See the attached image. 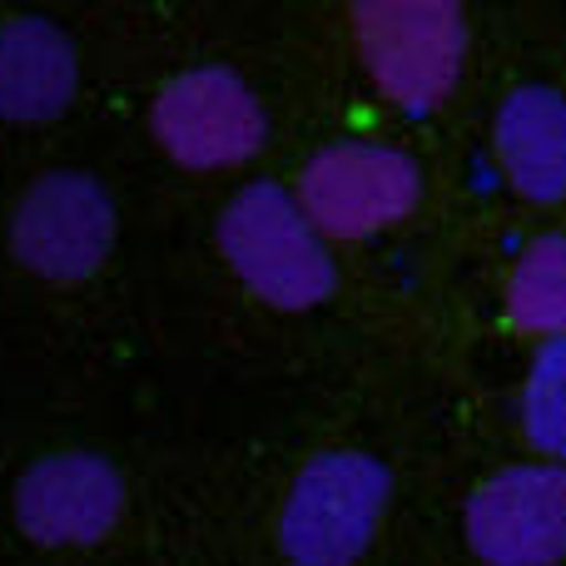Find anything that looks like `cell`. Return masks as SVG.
I'll return each mask as SVG.
<instances>
[{
    "label": "cell",
    "instance_id": "obj_1",
    "mask_svg": "<svg viewBox=\"0 0 566 566\" xmlns=\"http://www.w3.org/2000/svg\"><path fill=\"white\" fill-rule=\"evenodd\" d=\"M209 239L224 274L279 318H303L338 298V249L313 229L289 179L254 175L234 185L219 205Z\"/></svg>",
    "mask_w": 566,
    "mask_h": 566
},
{
    "label": "cell",
    "instance_id": "obj_2",
    "mask_svg": "<svg viewBox=\"0 0 566 566\" xmlns=\"http://www.w3.org/2000/svg\"><path fill=\"white\" fill-rule=\"evenodd\" d=\"M343 40L388 109L428 119L452 105L472 65V10L458 0H353Z\"/></svg>",
    "mask_w": 566,
    "mask_h": 566
},
{
    "label": "cell",
    "instance_id": "obj_3",
    "mask_svg": "<svg viewBox=\"0 0 566 566\" xmlns=\"http://www.w3.org/2000/svg\"><path fill=\"white\" fill-rule=\"evenodd\" d=\"M398 502V472L363 442H328L289 472L274 507L283 566H363Z\"/></svg>",
    "mask_w": 566,
    "mask_h": 566
},
{
    "label": "cell",
    "instance_id": "obj_4",
    "mask_svg": "<svg viewBox=\"0 0 566 566\" xmlns=\"http://www.w3.org/2000/svg\"><path fill=\"white\" fill-rule=\"evenodd\" d=\"M125 214L119 195L90 165H50L15 189L6 214V259L30 283L75 293L115 264Z\"/></svg>",
    "mask_w": 566,
    "mask_h": 566
},
{
    "label": "cell",
    "instance_id": "obj_5",
    "mask_svg": "<svg viewBox=\"0 0 566 566\" xmlns=\"http://www.w3.org/2000/svg\"><path fill=\"white\" fill-rule=\"evenodd\" d=\"M145 135L179 175H239L274 139V115L254 80L229 60L169 70L145 105Z\"/></svg>",
    "mask_w": 566,
    "mask_h": 566
},
{
    "label": "cell",
    "instance_id": "obj_6",
    "mask_svg": "<svg viewBox=\"0 0 566 566\" xmlns=\"http://www.w3.org/2000/svg\"><path fill=\"white\" fill-rule=\"evenodd\" d=\"M289 189L333 249H358L398 234L418 214L428 199V175L398 139L338 135L308 149Z\"/></svg>",
    "mask_w": 566,
    "mask_h": 566
},
{
    "label": "cell",
    "instance_id": "obj_7",
    "mask_svg": "<svg viewBox=\"0 0 566 566\" xmlns=\"http://www.w3.org/2000/svg\"><path fill=\"white\" fill-rule=\"evenodd\" d=\"M129 517V472L105 448H45L10 482V527L45 557H80L115 542Z\"/></svg>",
    "mask_w": 566,
    "mask_h": 566
},
{
    "label": "cell",
    "instance_id": "obj_8",
    "mask_svg": "<svg viewBox=\"0 0 566 566\" xmlns=\"http://www.w3.org/2000/svg\"><path fill=\"white\" fill-rule=\"evenodd\" d=\"M458 527L478 566H566V468L512 458L482 472Z\"/></svg>",
    "mask_w": 566,
    "mask_h": 566
},
{
    "label": "cell",
    "instance_id": "obj_9",
    "mask_svg": "<svg viewBox=\"0 0 566 566\" xmlns=\"http://www.w3.org/2000/svg\"><path fill=\"white\" fill-rule=\"evenodd\" d=\"M85 95V55L65 20L45 10L0 15V125L50 129Z\"/></svg>",
    "mask_w": 566,
    "mask_h": 566
},
{
    "label": "cell",
    "instance_id": "obj_10",
    "mask_svg": "<svg viewBox=\"0 0 566 566\" xmlns=\"http://www.w3.org/2000/svg\"><path fill=\"white\" fill-rule=\"evenodd\" d=\"M497 179L532 209L566 205V85L517 80L497 95L488 125Z\"/></svg>",
    "mask_w": 566,
    "mask_h": 566
},
{
    "label": "cell",
    "instance_id": "obj_11",
    "mask_svg": "<svg viewBox=\"0 0 566 566\" xmlns=\"http://www.w3.org/2000/svg\"><path fill=\"white\" fill-rule=\"evenodd\" d=\"M497 313L502 328L532 348L566 343V229H542L512 254Z\"/></svg>",
    "mask_w": 566,
    "mask_h": 566
},
{
    "label": "cell",
    "instance_id": "obj_12",
    "mask_svg": "<svg viewBox=\"0 0 566 566\" xmlns=\"http://www.w3.org/2000/svg\"><path fill=\"white\" fill-rule=\"evenodd\" d=\"M512 422L522 438V458L566 468V343L532 348L512 398Z\"/></svg>",
    "mask_w": 566,
    "mask_h": 566
},
{
    "label": "cell",
    "instance_id": "obj_13",
    "mask_svg": "<svg viewBox=\"0 0 566 566\" xmlns=\"http://www.w3.org/2000/svg\"><path fill=\"white\" fill-rule=\"evenodd\" d=\"M562 209H566V205H562ZM562 229H566V224H562Z\"/></svg>",
    "mask_w": 566,
    "mask_h": 566
}]
</instances>
